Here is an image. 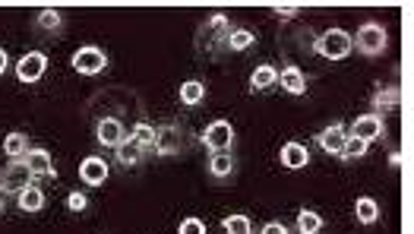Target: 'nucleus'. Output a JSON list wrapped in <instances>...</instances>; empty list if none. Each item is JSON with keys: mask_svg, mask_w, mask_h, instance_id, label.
I'll list each match as a JSON object with an SVG mask.
<instances>
[{"mask_svg": "<svg viewBox=\"0 0 414 234\" xmlns=\"http://www.w3.org/2000/svg\"><path fill=\"white\" fill-rule=\"evenodd\" d=\"M313 51L326 60H345L351 54V35L345 29H329L313 41Z\"/></svg>", "mask_w": 414, "mask_h": 234, "instance_id": "obj_1", "label": "nucleus"}, {"mask_svg": "<svg viewBox=\"0 0 414 234\" xmlns=\"http://www.w3.org/2000/svg\"><path fill=\"white\" fill-rule=\"evenodd\" d=\"M29 183H32V171L26 168L22 158H13L7 168L0 171V190H7V193H20V190L29 187Z\"/></svg>", "mask_w": 414, "mask_h": 234, "instance_id": "obj_2", "label": "nucleus"}, {"mask_svg": "<svg viewBox=\"0 0 414 234\" xmlns=\"http://www.w3.org/2000/svg\"><path fill=\"white\" fill-rule=\"evenodd\" d=\"M386 41H389V35H386V29H382L380 22H363L361 32H357V48H361L367 57L380 54V51L386 48Z\"/></svg>", "mask_w": 414, "mask_h": 234, "instance_id": "obj_3", "label": "nucleus"}, {"mask_svg": "<svg viewBox=\"0 0 414 234\" xmlns=\"http://www.w3.org/2000/svg\"><path fill=\"white\" fill-rule=\"evenodd\" d=\"M105 67H108V57H105L102 48H79L76 54H73V70L83 76H95V73H102Z\"/></svg>", "mask_w": 414, "mask_h": 234, "instance_id": "obj_4", "label": "nucleus"}, {"mask_svg": "<svg viewBox=\"0 0 414 234\" xmlns=\"http://www.w3.org/2000/svg\"><path fill=\"white\" fill-rule=\"evenodd\" d=\"M203 143L209 145L212 152H228V145L234 143V126H231L228 120H215V124L206 126Z\"/></svg>", "mask_w": 414, "mask_h": 234, "instance_id": "obj_5", "label": "nucleus"}, {"mask_svg": "<svg viewBox=\"0 0 414 234\" xmlns=\"http://www.w3.org/2000/svg\"><path fill=\"white\" fill-rule=\"evenodd\" d=\"M45 73H48V57L41 54V51H29V54L20 60V67H16L20 82H39Z\"/></svg>", "mask_w": 414, "mask_h": 234, "instance_id": "obj_6", "label": "nucleus"}, {"mask_svg": "<svg viewBox=\"0 0 414 234\" xmlns=\"http://www.w3.org/2000/svg\"><path fill=\"white\" fill-rule=\"evenodd\" d=\"M79 181L89 183V187H102V183L108 181V162L98 155L83 158V164H79Z\"/></svg>", "mask_w": 414, "mask_h": 234, "instance_id": "obj_7", "label": "nucleus"}, {"mask_svg": "<svg viewBox=\"0 0 414 234\" xmlns=\"http://www.w3.org/2000/svg\"><path fill=\"white\" fill-rule=\"evenodd\" d=\"M351 136L363 139V143H373V139L382 136V117H376V114H361V117L354 120V126H351Z\"/></svg>", "mask_w": 414, "mask_h": 234, "instance_id": "obj_8", "label": "nucleus"}, {"mask_svg": "<svg viewBox=\"0 0 414 234\" xmlns=\"http://www.w3.org/2000/svg\"><path fill=\"white\" fill-rule=\"evenodd\" d=\"M22 162H26V168L32 171V177H48L54 174V162H51V152L48 149H29L26 155H22Z\"/></svg>", "mask_w": 414, "mask_h": 234, "instance_id": "obj_9", "label": "nucleus"}, {"mask_svg": "<svg viewBox=\"0 0 414 234\" xmlns=\"http://www.w3.org/2000/svg\"><path fill=\"white\" fill-rule=\"evenodd\" d=\"M345 139H348L345 126H342V124H329V126H326V130L316 136V143H319V149H323V152H332V155H342Z\"/></svg>", "mask_w": 414, "mask_h": 234, "instance_id": "obj_10", "label": "nucleus"}, {"mask_svg": "<svg viewBox=\"0 0 414 234\" xmlns=\"http://www.w3.org/2000/svg\"><path fill=\"white\" fill-rule=\"evenodd\" d=\"M95 136H98V143H102V145H111V149H117V145L123 143V126H121V120H114V117L98 120Z\"/></svg>", "mask_w": 414, "mask_h": 234, "instance_id": "obj_11", "label": "nucleus"}, {"mask_svg": "<svg viewBox=\"0 0 414 234\" xmlns=\"http://www.w3.org/2000/svg\"><path fill=\"white\" fill-rule=\"evenodd\" d=\"M307 162H310V152H307L300 143H285L281 145V164H285V168L298 171V168H304Z\"/></svg>", "mask_w": 414, "mask_h": 234, "instance_id": "obj_12", "label": "nucleus"}, {"mask_svg": "<svg viewBox=\"0 0 414 234\" xmlns=\"http://www.w3.org/2000/svg\"><path fill=\"white\" fill-rule=\"evenodd\" d=\"M155 152L159 155H174V152L180 149V136L174 126H161V130H155Z\"/></svg>", "mask_w": 414, "mask_h": 234, "instance_id": "obj_13", "label": "nucleus"}, {"mask_svg": "<svg viewBox=\"0 0 414 234\" xmlns=\"http://www.w3.org/2000/svg\"><path fill=\"white\" fill-rule=\"evenodd\" d=\"M279 82H281V89H285L288 95H304L307 92V79H304V73H300L298 67H285V70H281Z\"/></svg>", "mask_w": 414, "mask_h": 234, "instance_id": "obj_14", "label": "nucleus"}, {"mask_svg": "<svg viewBox=\"0 0 414 234\" xmlns=\"http://www.w3.org/2000/svg\"><path fill=\"white\" fill-rule=\"evenodd\" d=\"M16 200H20L22 212H39V209L45 206V193H41L39 187H32V183H29V187H22L20 193H16Z\"/></svg>", "mask_w": 414, "mask_h": 234, "instance_id": "obj_15", "label": "nucleus"}, {"mask_svg": "<svg viewBox=\"0 0 414 234\" xmlns=\"http://www.w3.org/2000/svg\"><path fill=\"white\" fill-rule=\"evenodd\" d=\"M272 82H279V73H275V67H269V63L256 67L253 76H250V89H253V92H262V89H269Z\"/></svg>", "mask_w": 414, "mask_h": 234, "instance_id": "obj_16", "label": "nucleus"}, {"mask_svg": "<svg viewBox=\"0 0 414 234\" xmlns=\"http://www.w3.org/2000/svg\"><path fill=\"white\" fill-rule=\"evenodd\" d=\"M29 149H32V145H29V136H26V133H10V136L4 139V152H7L10 158H22Z\"/></svg>", "mask_w": 414, "mask_h": 234, "instance_id": "obj_17", "label": "nucleus"}, {"mask_svg": "<svg viewBox=\"0 0 414 234\" xmlns=\"http://www.w3.org/2000/svg\"><path fill=\"white\" fill-rule=\"evenodd\" d=\"M354 212H357V221H363V225H373V221L380 219V206H376V200H370V196H361V200L354 202Z\"/></svg>", "mask_w": 414, "mask_h": 234, "instance_id": "obj_18", "label": "nucleus"}, {"mask_svg": "<svg viewBox=\"0 0 414 234\" xmlns=\"http://www.w3.org/2000/svg\"><path fill=\"white\" fill-rule=\"evenodd\" d=\"M203 98H206V86L199 79H187L184 86H180V101H184V105H199Z\"/></svg>", "mask_w": 414, "mask_h": 234, "instance_id": "obj_19", "label": "nucleus"}, {"mask_svg": "<svg viewBox=\"0 0 414 234\" xmlns=\"http://www.w3.org/2000/svg\"><path fill=\"white\" fill-rule=\"evenodd\" d=\"M209 171H212V177H228L231 171H234V158H231L228 152H212Z\"/></svg>", "mask_w": 414, "mask_h": 234, "instance_id": "obj_20", "label": "nucleus"}, {"mask_svg": "<svg viewBox=\"0 0 414 234\" xmlns=\"http://www.w3.org/2000/svg\"><path fill=\"white\" fill-rule=\"evenodd\" d=\"M130 143H133L136 149H149V145L155 143V126L136 124V126H133V136H130Z\"/></svg>", "mask_w": 414, "mask_h": 234, "instance_id": "obj_21", "label": "nucleus"}, {"mask_svg": "<svg viewBox=\"0 0 414 234\" xmlns=\"http://www.w3.org/2000/svg\"><path fill=\"white\" fill-rule=\"evenodd\" d=\"M401 101V89L399 86H386L373 95V108H392Z\"/></svg>", "mask_w": 414, "mask_h": 234, "instance_id": "obj_22", "label": "nucleus"}, {"mask_svg": "<svg viewBox=\"0 0 414 234\" xmlns=\"http://www.w3.org/2000/svg\"><path fill=\"white\" fill-rule=\"evenodd\" d=\"M298 228H300V234H316L319 228H323V219H319L313 209H304V212L298 215Z\"/></svg>", "mask_w": 414, "mask_h": 234, "instance_id": "obj_23", "label": "nucleus"}, {"mask_svg": "<svg viewBox=\"0 0 414 234\" xmlns=\"http://www.w3.org/2000/svg\"><path fill=\"white\" fill-rule=\"evenodd\" d=\"M253 41H256V35H253L250 29H234V32L228 35V48H231V51H247Z\"/></svg>", "mask_w": 414, "mask_h": 234, "instance_id": "obj_24", "label": "nucleus"}, {"mask_svg": "<svg viewBox=\"0 0 414 234\" xmlns=\"http://www.w3.org/2000/svg\"><path fill=\"white\" fill-rule=\"evenodd\" d=\"M225 234H250V219L247 215H228V219L222 221Z\"/></svg>", "mask_w": 414, "mask_h": 234, "instance_id": "obj_25", "label": "nucleus"}, {"mask_svg": "<svg viewBox=\"0 0 414 234\" xmlns=\"http://www.w3.org/2000/svg\"><path fill=\"white\" fill-rule=\"evenodd\" d=\"M342 155H345V158H363V155H367V143H363V139H357V136H351V133H348Z\"/></svg>", "mask_w": 414, "mask_h": 234, "instance_id": "obj_26", "label": "nucleus"}, {"mask_svg": "<svg viewBox=\"0 0 414 234\" xmlns=\"http://www.w3.org/2000/svg\"><path fill=\"white\" fill-rule=\"evenodd\" d=\"M60 22H64V16H60L58 10H41L39 13V25H41V29L54 32V29H60Z\"/></svg>", "mask_w": 414, "mask_h": 234, "instance_id": "obj_27", "label": "nucleus"}, {"mask_svg": "<svg viewBox=\"0 0 414 234\" xmlns=\"http://www.w3.org/2000/svg\"><path fill=\"white\" fill-rule=\"evenodd\" d=\"M178 234H206V225L199 219H184L178 228Z\"/></svg>", "mask_w": 414, "mask_h": 234, "instance_id": "obj_28", "label": "nucleus"}, {"mask_svg": "<svg viewBox=\"0 0 414 234\" xmlns=\"http://www.w3.org/2000/svg\"><path fill=\"white\" fill-rule=\"evenodd\" d=\"M86 206H89V200H86L83 193H70V196H67V209H70V212H83Z\"/></svg>", "mask_w": 414, "mask_h": 234, "instance_id": "obj_29", "label": "nucleus"}, {"mask_svg": "<svg viewBox=\"0 0 414 234\" xmlns=\"http://www.w3.org/2000/svg\"><path fill=\"white\" fill-rule=\"evenodd\" d=\"M260 234H288V228H285V225H279V221H269V225L262 228Z\"/></svg>", "mask_w": 414, "mask_h": 234, "instance_id": "obj_30", "label": "nucleus"}, {"mask_svg": "<svg viewBox=\"0 0 414 234\" xmlns=\"http://www.w3.org/2000/svg\"><path fill=\"white\" fill-rule=\"evenodd\" d=\"M294 13H298V10H294L291 4H281V6H275V16H281V19H291Z\"/></svg>", "mask_w": 414, "mask_h": 234, "instance_id": "obj_31", "label": "nucleus"}, {"mask_svg": "<svg viewBox=\"0 0 414 234\" xmlns=\"http://www.w3.org/2000/svg\"><path fill=\"white\" fill-rule=\"evenodd\" d=\"M7 51H4V48H0V76H4V73H7Z\"/></svg>", "mask_w": 414, "mask_h": 234, "instance_id": "obj_32", "label": "nucleus"}, {"mask_svg": "<svg viewBox=\"0 0 414 234\" xmlns=\"http://www.w3.org/2000/svg\"><path fill=\"white\" fill-rule=\"evenodd\" d=\"M389 164H392V168H399V164H401V155H399V152H392V155H389Z\"/></svg>", "mask_w": 414, "mask_h": 234, "instance_id": "obj_33", "label": "nucleus"}, {"mask_svg": "<svg viewBox=\"0 0 414 234\" xmlns=\"http://www.w3.org/2000/svg\"><path fill=\"white\" fill-rule=\"evenodd\" d=\"M0 209H4V196H0Z\"/></svg>", "mask_w": 414, "mask_h": 234, "instance_id": "obj_34", "label": "nucleus"}]
</instances>
